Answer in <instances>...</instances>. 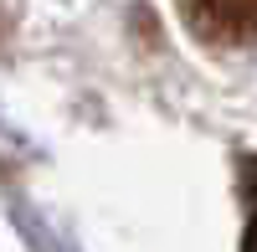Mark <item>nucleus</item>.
I'll use <instances>...</instances> for the list:
<instances>
[{
	"label": "nucleus",
	"instance_id": "1",
	"mask_svg": "<svg viewBox=\"0 0 257 252\" xmlns=\"http://www.w3.org/2000/svg\"><path fill=\"white\" fill-rule=\"evenodd\" d=\"M190 36L206 47H252L257 41V0H175Z\"/></svg>",
	"mask_w": 257,
	"mask_h": 252
},
{
	"label": "nucleus",
	"instance_id": "2",
	"mask_svg": "<svg viewBox=\"0 0 257 252\" xmlns=\"http://www.w3.org/2000/svg\"><path fill=\"white\" fill-rule=\"evenodd\" d=\"M242 196H247V206H252L247 232H242V252H257V155L242 160Z\"/></svg>",
	"mask_w": 257,
	"mask_h": 252
}]
</instances>
